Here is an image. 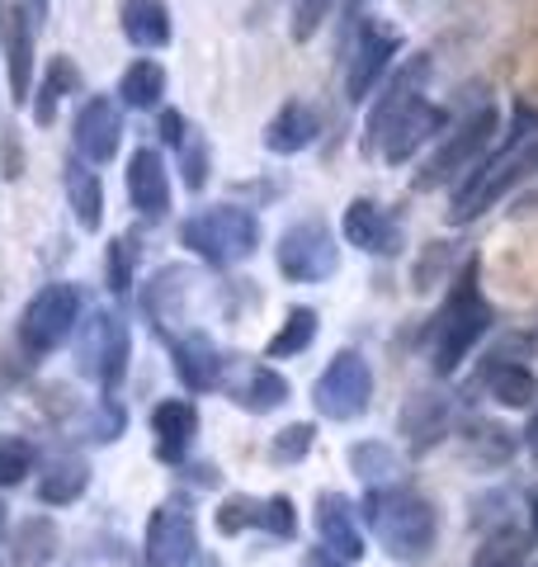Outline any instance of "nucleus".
I'll return each instance as SVG.
<instances>
[{
	"instance_id": "obj_1",
	"label": "nucleus",
	"mask_w": 538,
	"mask_h": 567,
	"mask_svg": "<svg viewBox=\"0 0 538 567\" xmlns=\"http://www.w3.org/2000/svg\"><path fill=\"white\" fill-rule=\"evenodd\" d=\"M425 52H416V58H406L397 66V76L387 81L383 100L373 104L369 114V128H364V152H383L387 166H402L411 162L425 142H435L444 128H448V114L439 110V104H430L421 95V81H425Z\"/></svg>"
},
{
	"instance_id": "obj_2",
	"label": "nucleus",
	"mask_w": 538,
	"mask_h": 567,
	"mask_svg": "<svg viewBox=\"0 0 538 567\" xmlns=\"http://www.w3.org/2000/svg\"><path fill=\"white\" fill-rule=\"evenodd\" d=\"M538 175V110L534 104H515V123L510 137L500 142L496 152H487L482 162L463 175L454 199H448V223L463 227L482 218L492 204H500L515 185H525Z\"/></svg>"
},
{
	"instance_id": "obj_3",
	"label": "nucleus",
	"mask_w": 538,
	"mask_h": 567,
	"mask_svg": "<svg viewBox=\"0 0 538 567\" xmlns=\"http://www.w3.org/2000/svg\"><path fill=\"white\" fill-rule=\"evenodd\" d=\"M492 322H496V312L477 289V260H473V265H463V275L454 279V289H448L444 308L435 317V327H430V364H435V374L444 379L458 374V364L492 331Z\"/></svg>"
},
{
	"instance_id": "obj_4",
	"label": "nucleus",
	"mask_w": 538,
	"mask_h": 567,
	"mask_svg": "<svg viewBox=\"0 0 538 567\" xmlns=\"http://www.w3.org/2000/svg\"><path fill=\"white\" fill-rule=\"evenodd\" d=\"M364 516L373 525V535L387 548L397 563H421L435 544V506L425 502L421 492H406V487H392V492H369L364 496Z\"/></svg>"
},
{
	"instance_id": "obj_5",
	"label": "nucleus",
	"mask_w": 538,
	"mask_h": 567,
	"mask_svg": "<svg viewBox=\"0 0 538 567\" xmlns=\"http://www.w3.org/2000/svg\"><path fill=\"white\" fill-rule=\"evenodd\" d=\"M179 246H189L199 260L227 270V265L256 256V246H260V218L250 208H237V204L199 208V213H189V218L179 223Z\"/></svg>"
},
{
	"instance_id": "obj_6",
	"label": "nucleus",
	"mask_w": 538,
	"mask_h": 567,
	"mask_svg": "<svg viewBox=\"0 0 538 567\" xmlns=\"http://www.w3.org/2000/svg\"><path fill=\"white\" fill-rule=\"evenodd\" d=\"M500 128V114H496V104L492 100H482L477 110L458 123L454 133H448L439 142V152L430 156V162L421 166L416 175V189H435V185H448V181H463L473 166H477V156L492 147V137Z\"/></svg>"
},
{
	"instance_id": "obj_7",
	"label": "nucleus",
	"mask_w": 538,
	"mask_h": 567,
	"mask_svg": "<svg viewBox=\"0 0 538 567\" xmlns=\"http://www.w3.org/2000/svg\"><path fill=\"white\" fill-rule=\"evenodd\" d=\"M128 350H133V336L128 322L110 308H95L81 327V341H76V360H81V374L95 379L104 393H114L123 383V369H128Z\"/></svg>"
},
{
	"instance_id": "obj_8",
	"label": "nucleus",
	"mask_w": 538,
	"mask_h": 567,
	"mask_svg": "<svg viewBox=\"0 0 538 567\" xmlns=\"http://www.w3.org/2000/svg\"><path fill=\"white\" fill-rule=\"evenodd\" d=\"M76 322H81V289L76 284H48L20 312V346L29 354H52L62 341H71Z\"/></svg>"
},
{
	"instance_id": "obj_9",
	"label": "nucleus",
	"mask_w": 538,
	"mask_h": 567,
	"mask_svg": "<svg viewBox=\"0 0 538 567\" xmlns=\"http://www.w3.org/2000/svg\"><path fill=\"white\" fill-rule=\"evenodd\" d=\"M275 265L289 284H321L340 270V241L327 223H293L275 246Z\"/></svg>"
},
{
	"instance_id": "obj_10",
	"label": "nucleus",
	"mask_w": 538,
	"mask_h": 567,
	"mask_svg": "<svg viewBox=\"0 0 538 567\" xmlns=\"http://www.w3.org/2000/svg\"><path fill=\"white\" fill-rule=\"evenodd\" d=\"M312 402L327 421H354L369 412L373 402V369L359 350H340L335 360L321 369V379L312 388Z\"/></svg>"
},
{
	"instance_id": "obj_11",
	"label": "nucleus",
	"mask_w": 538,
	"mask_h": 567,
	"mask_svg": "<svg viewBox=\"0 0 538 567\" xmlns=\"http://www.w3.org/2000/svg\"><path fill=\"white\" fill-rule=\"evenodd\" d=\"M402 52V33L383 24V20H359V29L350 33V66H345V100L359 104L369 100V91L379 85V76L387 71V62Z\"/></svg>"
},
{
	"instance_id": "obj_12",
	"label": "nucleus",
	"mask_w": 538,
	"mask_h": 567,
	"mask_svg": "<svg viewBox=\"0 0 538 567\" xmlns=\"http://www.w3.org/2000/svg\"><path fill=\"white\" fill-rule=\"evenodd\" d=\"M194 554H199V525H194V511L185 502L156 506L152 520H147V544H142L147 567H189Z\"/></svg>"
},
{
	"instance_id": "obj_13",
	"label": "nucleus",
	"mask_w": 538,
	"mask_h": 567,
	"mask_svg": "<svg viewBox=\"0 0 538 567\" xmlns=\"http://www.w3.org/2000/svg\"><path fill=\"white\" fill-rule=\"evenodd\" d=\"M71 142H76V156L85 166H110L118 156V142H123V110L118 100L110 95H90L81 110H76V123H71Z\"/></svg>"
},
{
	"instance_id": "obj_14",
	"label": "nucleus",
	"mask_w": 538,
	"mask_h": 567,
	"mask_svg": "<svg viewBox=\"0 0 538 567\" xmlns=\"http://www.w3.org/2000/svg\"><path fill=\"white\" fill-rule=\"evenodd\" d=\"M317 535H321V548L340 563H354L364 558V535H359V511L350 496L340 492H321L317 496Z\"/></svg>"
},
{
	"instance_id": "obj_15",
	"label": "nucleus",
	"mask_w": 538,
	"mask_h": 567,
	"mask_svg": "<svg viewBox=\"0 0 538 567\" xmlns=\"http://www.w3.org/2000/svg\"><path fill=\"white\" fill-rule=\"evenodd\" d=\"M170 364H175V379L185 383L189 393H213V388H223V374H227L223 350L213 346L204 331L179 336V341L170 346Z\"/></svg>"
},
{
	"instance_id": "obj_16",
	"label": "nucleus",
	"mask_w": 538,
	"mask_h": 567,
	"mask_svg": "<svg viewBox=\"0 0 538 567\" xmlns=\"http://www.w3.org/2000/svg\"><path fill=\"white\" fill-rule=\"evenodd\" d=\"M199 435V412L189 398H166L152 412V440H156V458L161 464H185V454L194 450Z\"/></svg>"
},
{
	"instance_id": "obj_17",
	"label": "nucleus",
	"mask_w": 538,
	"mask_h": 567,
	"mask_svg": "<svg viewBox=\"0 0 538 567\" xmlns=\"http://www.w3.org/2000/svg\"><path fill=\"white\" fill-rule=\"evenodd\" d=\"M345 241L359 246L364 256H397L402 251V227L392 223V213L373 199H354L345 208Z\"/></svg>"
},
{
	"instance_id": "obj_18",
	"label": "nucleus",
	"mask_w": 538,
	"mask_h": 567,
	"mask_svg": "<svg viewBox=\"0 0 538 567\" xmlns=\"http://www.w3.org/2000/svg\"><path fill=\"white\" fill-rule=\"evenodd\" d=\"M33 14L29 6H14L6 10V24H0V33H6V71H10V95L14 104H24L33 95Z\"/></svg>"
},
{
	"instance_id": "obj_19",
	"label": "nucleus",
	"mask_w": 538,
	"mask_h": 567,
	"mask_svg": "<svg viewBox=\"0 0 538 567\" xmlns=\"http://www.w3.org/2000/svg\"><path fill=\"white\" fill-rule=\"evenodd\" d=\"M128 199L142 218H161L170 208V171L161 162V152L137 147L128 162Z\"/></svg>"
},
{
	"instance_id": "obj_20",
	"label": "nucleus",
	"mask_w": 538,
	"mask_h": 567,
	"mask_svg": "<svg viewBox=\"0 0 538 567\" xmlns=\"http://www.w3.org/2000/svg\"><path fill=\"white\" fill-rule=\"evenodd\" d=\"M515 341H519V336H515ZM515 341L496 346V350L487 354L482 383H487V393H492L500 406H534V402H538V379H534L519 360H506V354L515 350Z\"/></svg>"
},
{
	"instance_id": "obj_21",
	"label": "nucleus",
	"mask_w": 538,
	"mask_h": 567,
	"mask_svg": "<svg viewBox=\"0 0 538 567\" xmlns=\"http://www.w3.org/2000/svg\"><path fill=\"white\" fill-rule=\"evenodd\" d=\"M317 133H321V118H317L312 104L289 100L275 118H269V128H265V152H275V156H298V152L312 147Z\"/></svg>"
},
{
	"instance_id": "obj_22",
	"label": "nucleus",
	"mask_w": 538,
	"mask_h": 567,
	"mask_svg": "<svg viewBox=\"0 0 538 567\" xmlns=\"http://www.w3.org/2000/svg\"><path fill=\"white\" fill-rule=\"evenodd\" d=\"M62 185H66V204L76 213V223L85 233H100L104 223V185H100V171L85 166L76 152L62 162Z\"/></svg>"
},
{
	"instance_id": "obj_23",
	"label": "nucleus",
	"mask_w": 538,
	"mask_h": 567,
	"mask_svg": "<svg viewBox=\"0 0 538 567\" xmlns=\"http://www.w3.org/2000/svg\"><path fill=\"white\" fill-rule=\"evenodd\" d=\"M123 39L133 48H166L175 39L170 10L161 0H123Z\"/></svg>"
},
{
	"instance_id": "obj_24",
	"label": "nucleus",
	"mask_w": 538,
	"mask_h": 567,
	"mask_svg": "<svg viewBox=\"0 0 538 567\" xmlns=\"http://www.w3.org/2000/svg\"><path fill=\"white\" fill-rule=\"evenodd\" d=\"M71 91H81V66L71 62L66 52H58V58H52V66H48V76L39 81V91L29 95V100H33V123H39V128H52V123H58L62 100H66Z\"/></svg>"
},
{
	"instance_id": "obj_25",
	"label": "nucleus",
	"mask_w": 538,
	"mask_h": 567,
	"mask_svg": "<svg viewBox=\"0 0 538 567\" xmlns=\"http://www.w3.org/2000/svg\"><path fill=\"white\" fill-rule=\"evenodd\" d=\"M52 558H58V525L48 516H24L20 529H14L10 563L14 567H48Z\"/></svg>"
},
{
	"instance_id": "obj_26",
	"label": "nucleus",
	"mask_w": 538,
	"mask_h": 567,
	"mask_svg": "<svg viewBox=\"0 0 538 567\" xmlns=\"http://www.w3.org/2000/svg\"><path fill=\"white\" fill-rule=\"evenodd\" d=\"M161 95H166V66L152 62V58H137L128 71H123L118 81V100L128 104V110H156Z\"/></svg>"
},
{
	"instance_id": "obj_27",
	"label": "nucleus",
	"mask_w": 538,
	"mask_h": 567,
	"mask_svg": "<svg viewBox=\"0 0 538 567\" xmlns=\"http://www.w3.org/2000/svg\"><path fill=\"white\" fill-rule=\"evenodd\" d=\"M283 402H289V379L275 374L269 364H250L246 383L237 388V406H246V412L265 416V412H275V406H283Z\"/></svg>"
},
{
	"instance_id": "obj_28",
	"label": "nucleus",
	"mask_w": 538,
	"mask_h": 567,
	"mask_svg": "<svg viewBox=\"0 0 538 567\" xmlns=\"http://www.w3.org/2000/svg\"><path fill=\"white\" fill-rule=\"evenodd\" d=\"M444 421H448V402L439 393H416L406 402V412H402V431L411 435V445L425 450L430 440H439Z\"/></svg>"
},
{
	"instance_id": "obj_29",
	"label": "nucleus",
	"mask_w": 538,
	"mask_h": 567,
	"mask_svg": "<svg viewBox=\"0 0 538 567\" xmlns=\"http://www.w3.org/2000/svg\"><path fill=\"white\" fill-rule=\"evenodd\" d=\"M85 483H90L85 458H58V464L48 468V477L39 483V502L43 506H71L85 492Z\"/></svg>"
},
{
	"instance_id": "obj_30",
	"label": "nucleus",
	"mask_w": 538,
	"mask_h": 567,
	"mask_svg": "<svg viewBox=\"0 0 538 567\" xmlns=\"http://www.w3.org/2000/svg\"><path fill=\"white\" fill-rule=\"evenodd\" d=\"M312 336H317V312L312 308H293L289 317H283V327L269 336L265 360H293V354H302L312 346Z\"/></svg>"
},
{
	"instance_id": "obj_31",
	"label": "nucleus",
	"mask_w": 538,
	"mask_h": 567,
	"mask_svg": "<svg viewBox=\"0 0 538 567\" xmlns=\"http://www.w3.org/2000/svg\"><path fill=\"white\" fill-rule=\"evenodd\" d=\"M525 558H529V539L519 529H496L473 554V567H525Z\"/></svg>"
},
{
	"instance_id": "obj_32",
	"label": "nucleus",
	"mask_w": 538,
	"mask_h": 567,
	"mask_svg": "<svg viewBox=\"0 0 538 567\" xmlns=\"http://www.w3.org/2000/svg\"><path fill=\"white\" fill-rule=\"evenodd\" d=\"M175 156H179V171H185V189L199 194V189H204V181H208V162H213L208 137L189 128V137L179 142V152H175Z\"/></svg>"
},
{
	"instance_id": "obj_33",
	"label": "nucleus",
	"mask_w": 538,
	"mask_h": 567,
	"mask_svg": "<svg viewBox=\"0 0 538 567\" xmlns=\"http://www.w3.org/2000/svg\"><path fill=\"white\" fill-rule=\"evenodd\" d=\"M350 468L359 477H369V483H379V477L397 473V454H392L387 445H379V440H364V445L350 450Z\"/></svg>"
},
{
	"instance_id": "obj_34",
	"label": "nucleus",
	"mask_w": 538,
	"mask_h": 567,
	"mask_svg": "<svg viewBox=\"0 0 538 567\" xmlns=\"http://www.w3.org/2000/svg\"><path fill=\"white\" fill-rule=\"evenodd\" d=\"M256 529H265V535H275V539H293L298 535V516H293L289 496H265Z\"/></svg>"
},
{
	"instance_id": "obj_35",
	"label": "nucleus",
	"mask_w": 538,
	"mask_h": 567,
	"mask_svg": "<svg viewBox=\"0 0 538 567\" xmlns=\"http://www.w3.org/2000/svg\"><path fill=\"white\" fill-rule=\"evenodd\" d=\"M33 473V445L29 440H0V487H14Z\"/></svg>"
},
{
	"instance_id": "obj_36",
	"label": "nucleus",
	"mask_w": 538,
	"mask_h": 567,
	"mask_svg": "<svg viewBox=\"0 0 538 567\" xmlns=\"http://www.w3.org/2000/svg\"><path fill=\"white\" fill-rule=\"evenodd\" d=\"M133 275H137V241L133 237H114L110 241V289L114 293H128L133 289Z\"/></svg>"
},
{
	"instance_id": "obj_37",
	"label": "nucleus",
	"mask_w": 538,
	"mask_h": 567,
	"mask_svg": "<svg viewBox=\"0 0 538 567\" xmlns=\"http://www.w3.org/2000/svg\"><path fill=\"white\" fill-rule=\"evenodd\" d=\"M260 520V502L256 496H227L218 506V529L223 535H241V529H256Z\"/></svg>"
},
{
	"instance_id": "obj_38",
	"label": "nucleus",
	"mask_w": 538,
	"mask_h": 567,
	"mask_svg": "<svg viewBox=\"0 0 538 567\" xmlns=\"http://www.w3.org/2000/svg\"><path fill=\"white\" fill-rule=\"evenodd\" d=\"M312 440H317L312 421H298V425H289V431H279V440H275V458H279V464H298V458L312 450Z\"/></svg>"
},
{
	"instance_id": "obj_39",
	"label": "nucleus",
	"mask_w": 538,
	"mask_h": 567,
	"mask_svg": "<svg viewBox=\"0 0 538 567\" xmlns=\"http://www.w3.org/2000/svg\"><path fill=\"white\" fill-rule=\"evenodd\" d=\"M331 6H335V0H293V39H298V43H308L312 33L327 24Z\"/></svg>"
},
{
	"instance_id": "obj_40",
	"label": "nucleus",
	"mask_w": 538,
	"mask_h": 567,
	"mask_svg": "<svg viewBox=\"0 0 538 567\" xmlns=\"http://www.w3.org/2000/svg\"><path fill=\"white\" fill-rule=\"evenodd\" d=\"M156 128H161V142H170V152H179V142H185L189 137V123H185V114H161V123H156Z\"/></svg>"
},
{
	"instance_id": "obj_41",
	"label": "nucleus",
	"mask_w": 538,
	"mask_h": 567,
	"mask_svg": "<svg viewBox=\"0 0 538 567\" xmlns=\"http://www.w3.org/2000/svg\"><path fill=\"white\" fill-rule=\"evenodd\" d=\"M359 20H364V0H345V43H350V33L359 29Z\"/></svg>"
},
{
	"instance_id": "obj_42",
	"label": "nucleus",
	"mask_w": 538,
	"mask_h": 567,
	"mask_svg": "<svg viewBox=\"0 0 538 567\" xmlns=\"http://www.w3.org/2000/svg\"><path fill=\"white\" fill-rule=\"evenodd\" d=\"M529 529H534V539H538V487L529 492Z\"/></svg>"
},
{
	"instance_id": "obj_43",
	"label": "nucleus",
	"mask_w": 538,
	"mask_h": 567,
	"mask_svg": "<svg viewBox=\"0 0 538 567\" xmlns=\"http://www.w3.org/2000/svg\"><path fill=\"white\" fill-rule=\"evenodd\" d=\"M24 6H29L33 20H48V0H24Z\"/></svg>"
},
{
	"instance_id": "obj_44",
	"label": "nucleus",
	"mask_w": 538,
	"mask_h": 567,
	"mask_svg": "<svg viewBox=\"0 0 538 567\" xmlns=\"http://www.w3.org/2000/svg\"><path fill=\"white\" fill-rule=\"evenodd\" d=\"M525 435H529V450H538V412H534V421H529V431H525Z\"/></svg>"
},
{
	"instance_id": "obj_45",
	"label": "nucleus",
	"mask_w": 538,
	"mask_h": 567,
	"mask_svg": "<svg viewBox=\"0 0 538 567\" xmlns=\"http://www.w3.org/2000/svg\"><path fill=\"white\" fill-rule=\"evenodd\" d=\"M0 529H6V502H0Z\"/></svg>"
},
{
	"instance_id": "obj_46",
	"label": "nucleus",
	"mask_w": 538,
	"mask_h": 567,
	"mask_svg": "<svg viewBox=\"0 0 538 567\" xmlns=\"http://www.w3.org/2000/svg\"><path fill=\"white\" fill-rule=\"evenodd\" d=\"M0 24H6V0H0Z\"/></svg>"
},
{
	"instance_id": "obj_47",
	"label": "nucleus",
	"mask_w": 538,
	"mask_h": 567,
	"mask_svg": "<svg viewBox=\"0 0 538 567\" xmlns=\"http://www.w3.org/2000/svg\"><path fill=\"white\" fill-rule=\"evenodd\" d=\"M204 567H218V563H213V558H208V563H204Z\"/></svg>"
}]
</instances>
